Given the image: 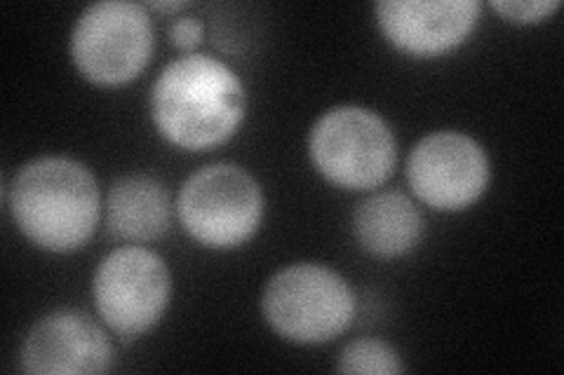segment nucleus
I'll list each match as a JSON object with an SVG mask.
<instances>
[{"mask_svg":"<svg viewBox=\"0 0 564 375\" xmlns=\"http://www.w3.org/2000/svg\"><path fill=\"white\" fill-rule=\"evenodd\" d=\"M247 89L226 62L188 52L158 74L151 89V120L158 134L184 151L226 144L245 120Z\"/></svg>","mask_w":564,"mask_h":375,"instance_id":"f257e3e1","label":"nucleus"},{"mask_svg":"<svg viewBox=\"0 0 564 375\" xmlns=\"http://www.w3.org/2000/svg\"><path fill=\"white\" fill-rule=\"evenodd\" d=\"M10 217L22 235L52 254H68L95 235L104 213L95 174L74 157L43 155L8 186Z\"/></svg>","mask_w":564,"mask_h":375,"instance_id":"f03ea898","label":"nucleus"},{"mask_svg":"<svg viewBox=\"0 0 564 375\" xmlns=\"http://www.w3.org/2000/svg\"><path fill=\"white\" fill-rule=\"evenodd\" d=\"M308 155L317 174L332 186L367 192L393 176L398 141L391 124L377 111L344 103L315 120Z\"/></svg>","mask_w":564,"mask_h":375,"instance_id":"7ed1b4c3","label":"nucleus"},{"mask_svg":"<svg viewBox=\"0 0 564 375\" xmlns=\"http://www.w3.org/2000/svg\"><path fill=\"white\" fill-rule=\"evenodd\" d=\"M267 324L294 345H323L339 338L356 315L348 282L327 265L294 263L278 271L261 294Z\"/></svg>","mask_w":564,"mask_h":375,"instance_id":"20e7f679","label":"nucleus"},{"mask_svg":"<svg viewBox=\"0 0 564 375\" xmlns=\"http://www.w3.org/2000/svg\"><path fill=\"white\" fill-rule=\"evenodd\" d=\"M263 205V190L250 172L234 163H212L186 178L174 207L193 242L231 252L257 235Z\"/></svg>","mask_w":564,"mask_h":375,"instance_id":"39448f33","label":"nucleus"},{"mask_svg":"<svg viewBox=\"0 0 564 375\" xmlns=\"http://www.w3.org/2000/svg\"><path fill=\"white\" fill-rule=\"evenodd\" d=\"M153 47L155 31L147 5L101 0L78 14L68 55L87 82L120 87L139 78L151 62Z\"/></svg>","mask_w":564,"mask_h":375,"instance_id":"423d86ee","label":"nucleus"},{"mask_svg":"<svg viewBox=\"0 0 564 375\" xmlns=\"http://www.w3.org/2000/svg\"><path fill=\"white\" fill-rule=\"evenodd\" d=\"M93 298L106 329L134 341L163 319L172 298V273L163 256L147 246H118L97 265Z\"/></svg>","mask_w":564,"mask_h":375,"instance_id":"0eeeda50","label":"nucleus"},{"mask_svg":"<svg viewBox=\"0 0 564 375\" xmlns=\"http://www.w3.org/2000/svg\"><path fill=\"white\" fill-rule=\"evenodd\" d=\"M491 181L487 151L470 134L440 130L423 136L408 157L414 198L435 211H464L478 202Z\"/></svg>","mask_w":564,"mask_h":375,"instance_id":"6e6552de","label":"nucleus"},{"mask_svg":"<svg viewBox=\"0 0 564 375\" xmlns=\"http://www.w3.org/2000/svg\"><path fill=\"white\" fill-rule=\"evenodd\" d=\"M20 356L33 375H99L111 371L116 350L90 315L64 308L35 321Z\"/></svg>","mask_w":564,"mask_h":375,"instance_id":"1a4fd4ad","label":"nucleus"},{"mask_svg":"<svg viewBox=\"0 0 564 375\" xmlns=\"http://www.w3.org/2000/svg\"><path fill=\"white\" fill-rule=\"evenodd\" d=\"M480 12L478 0H381L375 5L383 38L410 57H437L464 45Z\"/></svg>","mask_w":564,"mask_h":375,"instance_id":"9d476101","label":"nucleus"},{"mask_svg":"<svg viewBox=\"0 0 564 375\" xmlns=\"http://www.w3.org/2000/svg\"><path fill=\"white\" fill-rule=\"evenodd\" d=\"M104 221L109 235L120 242L147 244L161 240L172 223L170 192L149 174L120 176L106 192Z\"/></svg>","mask_w":564,"mask_h":375,"instance_id":"9b49d317","label":"nucleus"},{"mask_svg":"<svg viewBox=\"0 0 564 375\" xmlns=\"http://www.w3.org/2000/svg\"><path fill=\"white\" fill-rule=\"evenodd\" d=\"M423 230L421 209L400 190L372 192L352 211V238L375 258H400L414 252Z\"/></svg>","mask_w":564,"mask_h":375,"instance_id":"f8f14e48","label":"nucleus"},{"mask_svg":"<svg viewBox=\"0 0 564 375\" xmlns=\"http://www.w3.org/2000/svg\"><path fill=\"white\" fill-rule=\"evenodd\" d=\"M402 356L393 345H388L379 338H358L350 341L337 362L339 373H369V375H395L404 373Z\"/></svg>","mask_w":564,"mask_h":375,"instance_id":"ddd939ff","label":"nucleus"},{"mask_svg":"<svg viewBox=\"0 0 564 375\" xmlns=\"http://www.w3.org/2000/svg\"><path fill=\"white\" fill-rule=\"evenodd\" d=\"M560 0H494L491 10L499 12L506 22L539 24L560 10Z\"/></svg>","mask_w":564,"mask_h":375,"instance_id":"4468645a","label":"nucleus"},{"mask_svg":"<svg viewBox=\"0 0 564 375\" xmlns=\"http://www.w3.org/2000/svg\"><path fill=\"white\" fill-rule=\"evenodd\" d=\"M205 35V24L198 20V16H176L170 26V41L176 49H184L186 55L203 43Z\"/></svg>","mask_w":564,"mask_h":375,"instance_id":"2eb2a0df","label":"nucleus"},{"mask_svg":"<svg viewBox=\"0 0 564 375\" xmlns=\"http://www.w3.org/2000/svg\"><path fill=\"white\" fill-rule=\"evenodd\" d=\"M149 10H155V12H180L184 8H188V3H184V0H170V3H149L147 5Z\"/></svg>","mask_w":564,"mask_h":375,"instance_id":"dca6fc26","label":"nucleus"}]
</instances>
